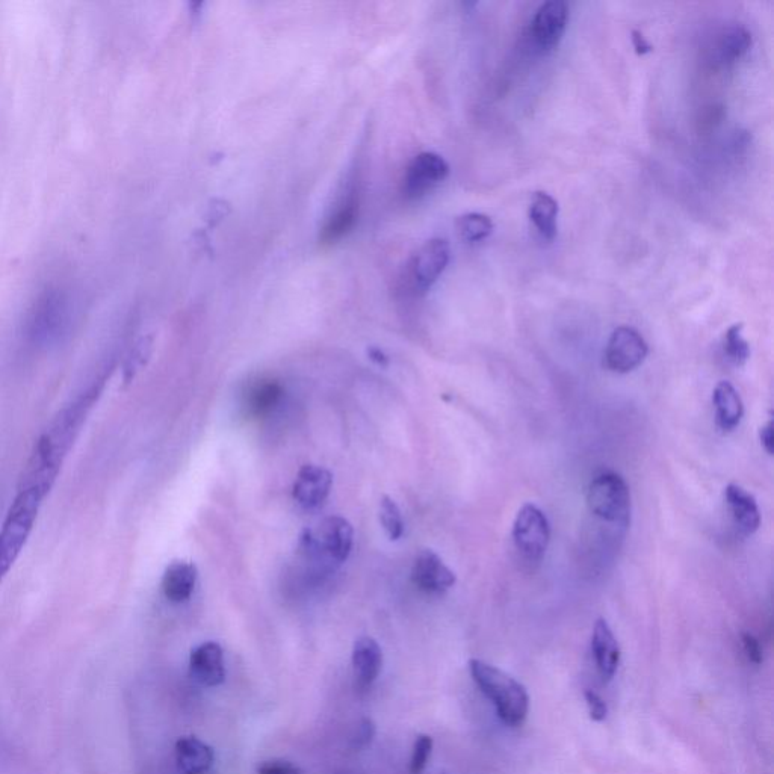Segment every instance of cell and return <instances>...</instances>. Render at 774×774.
<instances>
[{"label":"cell","mask_w":774,"mask_h":774,"mask_svg":"<svg viewBox=\"0 0 774 774\" xmlns=\"http://www.w3.org/2000/svg\"><path fill=\"white\" fill-rule=\"evenodd\" d=\"M103 384L105 378L94 381L50 422L32 449L19 486L37 487L49 495L76 437L102 395Z\"/></svg>","instance_id":"cell-1"},{"label":"cell","mask_w":774,"mask_h":774,"mask_svg":"<svg viewBox=\"0 0 774 774\" xmlns=\"http://www.w3.org/2000/svg\"><path fill=\"white\" fill-rule=\"evenodd\" d=\"M73 300L61 288H47L32 303L23 326L26 344L46 350L69 335L73 324Z\"/></svg>","instance_id":"cell-2"},{"label":"cell","mask_w":774,"mask_h":774,"mask_svg":"<svg viewBox=\"0 0 774 774\" xmlns=\"http://www.w3.org/2000/svg\"><path fill=\"white\" fill-rule=\"evenodd\" d=\"M469 670L481 693L495 706L502 723L510 728L521 726L530 709L527 688L504 670L481 660L469 661Z\"/></svg>","instance_id":"cell-3"},{"label":"cell","mask_w":774,"mask_h":774,"mask_svg":"<svg viewBox=\"0 0 774 774\" xmlns=\"http://www.w3.org/2000/svg\"><path fill=\"white\" fill-rule=\"evenodd\" d=\"M46 496L35 487L19 486L17 489L16 498L0 530V581L22 554Z\"/></svg>","instance_id":"cell-4"},{"label":"cell","mask_w":774,"mask_h":774,"mask_svg":"<svg viewBox=\"0 0 774 774\" xmlns=\"http://www.w3.org/2000/svg\"><path fill=\"white\" fill-rule=\"evenodd\" d=\"M587 505L596 518L608 524L626 527L631 519V493L616 472H602L590 483Z\"/></svg>","instance_id":"cell-5"},{"label":"cell","mask_w":774,"mask_h":774,"mask_svg":"<svg viewBox=\"0 0 774 774\" xmlns=\"http://www.w3.org/2000/svg\"><path fill=\"white\" fill-rule=\"evenodd\" d=\"M549 539L551 528L546 514L537 505L525 504L513 524V542L519 554L530 563H539L545 557Z\"/></svg>","instance_id":"cell-6"},{"label":"cell","mask_w":774,"mask_h":774,"mask_svg":"<svg viewBox=\"0 0 774 774\" xmlns=\"http://www.w3.org/2000/svg\"><path fill=\"white\" fill-rule=\"evenodd\" d=\"M451 257L449 244L442 238L425 242L413 256L407 271V279L413 291L418 294L427 292L446 270Z\"/></svg>","instance_id":"cell-7"},{"label":"cell","mask_w":774,"mask_h":774,"mask_svg":"<svg viewBox=\"0 0 774 774\" xmlns=\"http://www.w3.org/2000/svg\"><path fill=\"white\" fill-rule=\"evenodd\" d=\"M354 530L342 516H330L319 524L318 530L309 536L307 545L322 558L341 564L350 557L353 549Z\"/></svg>","instance_id":"cell-8"},{"label":"cell","mask_w":774,"mask_h":774,"mask_svg":"<svg viewBox=\"0 0 774 774\" xmlns=\"http://www.w3.org/2000/svg\"><path fill=\"white\" fill-rule=\"evenodd\" d=\"M649 348L643 336L632 327L614 330L605 348V365L617 374H628L648 357Z\"/></svg>","instance_id":"cell-9"},{"label":"cell","mask_w":774,"mask_h":774,"mask_svg":"<svg viewBox=\"0 0 774 774\" xmlns=\"http://www.w3.org/2000/svg\"><path fill=\"white\" fill-rule=\"evenodd\" d=\"M448 174L449 165L442 156L433 152L421 153L407 168L403 183L404 196L410 200L421 199L442 183Z\"/></svg>","instance_id":"cell-10"},{"label":"cell","mask_w":774,"mask_h":774,"mask_svg":"<svg viewBox=\"0 0 774 774\" xmlns=\"http://www.w3.org/2000/svg\"><path fill=\"white\" fill-rule=\"evenodd\" d=\"M412 581L428 595H443L456 584V573L449 569L442 558L430 549L416 555L412 567Z\"/></svg>","instance_id":"cell-11"},{"label":"cell","mask_w":774,"mask_h":774,"mask_svg":"<svg viewBox=\"0 0 774 774\" xmlns=\"http://www.w3.org/2000/svg\"><path fill=\"white\" fill-rule=\"evenodd\" d=\"M569 8L561 0L546 2L537 10L531 22V38L540 50L558 46L567 28Z\"/></svg>","instance_id":"cell-12"},{"label":"cell","mask_w":774,"mask_h":774,"mask_svg":"<svg viewBox=\"0 0 774 774\" xmlns=\"http://www.w3.org/2000/svg\"><path fill=\"white\" fill-rule=\"evenodd\" d=\"M332 486V472L322 466L306 465L298 471L292 495L301 507L313 510L326 502Z\"/></svg>","instance_id":"cell-13"},{"label":"cell","mask_w":774,"mask_h":774,"mask_svg":"<svg viewBox=\"0 0 774 774\" xmlns=\"http://www.w3.org/2000/svg\"><path fill=\"white\" fill-rule=\"evenodd\" d=\"M359 205V189L353 182L348 185L347 191H344V196L339 200L335 212L330 215L329 220L322 227L321 235H319L321 244H336L354 229L357 218H359Z\"/></svg>","instance_id":"cell-14"},{"label":"cell","mask_w":774,"mask_h":774,"mask_svg":"<svg viewBox=\"0 0 774 774\" xmlns=\"http://www.w3.org/2000/svg\"><path fill=\"white\" fill-rule=\"evenodd\" d=\"M189 672L194 681L205 687H217L226 678L223 649L215 641L200 644L192 649L189 657Z\"/></svg>","instance_id":"cell-15"},{"label":"cell","mask_w":774,"mask_h":774,"mask_svg":"<svg viewBox=\"0 0 774 774\" xmlns=\"http://www.w3.org/2000/svg\"><path fill=\"white\" fill-rule=\"evenodd\" d=\"M592 652L602 678L607 681L613 678L620 663V648L605 619L596 620L592 635Z\"/></svg>","instance_id":"cell-16"},{"label":"cell","mask_w":774,"mask_h":774,"mask_svg":"<svg viewBox=\"0 0 774 774\" xmlns=\"http://www.w3.org/2000/svg\"><path fill=\"white\" fill-rule=\"evenodd\" d=\"M197 567L189 561H173L162 575V593L173 604H182L196 589Z\"/></svg>","instance_id":"cell-17"},{"label":"cell","mask_w":774,"mask_h":774,"mask_svg":"<svg viewBox=\"0 0 774 774\" xmlns=\"http://www.w3.org/2000/svg\"><path fill=\"white\" fill-rule=\"evenodd\" d=\"M726 502H728L729 511L734 518L735 525L744 536H752L758 531L761 525V513H759L756 499L750 495L747 490L738 484H729L726 487Z\"/></svg>","instance_id":"cell-18"},{"label":"cell","mask_w":774,"mask_h":774,"mask_svg":"<svg viewBox=\"0 0 774 774\" xmlns=\"http://www.w3.org/2000/svg\"><path fill=\"white\" fill-rule=\"evenodd\" d=\"M383 666V654L377 641L371 637H362L356 641L353 649L354 676L359 688H368L374 684Z\"/></svg>","instance_id":"cell-19"},{"label":"cell","mask_w":774,"mask_h":774,"mask_svg":"<svg viewBox=\"0 0 774 774\" xmlns=\"http://www.w3.org/2000/svg\"><path fill=\"white\" fill-rule=\"evenodd\" d=\"M713 403L717 427L723 433L734 431L744 415L743 401L737 389L729 381H720L714 389Z\"/></svg>","instance_id":"cell-20"},{"label":"cell","mask_w":774,"mask_h":774,"mask_svg":"<svg viewBox=\"0 0 774 774\" xmlns=\"http://www.w3.org/2000/svg\"><path fill=\"white\" fill-rule=\"evenodd\" d=\"M174 750L177 767L183 774H206L214 764V752L199 738H180Z\"/></svg>","instance_id":"cell-21"},{"label":"cell","mask_w":774,"mask_h":774,"mask_svg":"<svg viewBox=\"0 0 774 774\" xmlns=\"http://www.w3.org/2000/svg\"><path fill=\"white\" fill-rule=\"evenodd\" d=\"M752 47V35L743 26H731L720 35L716 56L723 66H731L743 59Z\"/></svg>","instance_id":"cell-22"},{"label":"cell","mask_w":774,"mask_h":774,"mask_svg":"<svg viewBox=\"0 0 774 774\" xmlns=\"http://www.w3.org/2000/svg\"><path fill=\"white\" fill-rule=\"evenodd\" d=\"M530 218L543 239L552 241L557 236L558 203L546 192H536Z\"/></svg>","instance_id":"cell-23"},{"label":"cell","mask_w":774,"mask_h":774,"mask_svg":"<svg viewBox=\"0 0 774 774\" xmlns=\"http://www.w3.org/2000/svg\"><path fill=\"white\" fill-rule=\"evenodd\" d=\"M457 230L465 241L481 242L492 235L493 223L487 215L471 212L457 220Z\"/></svg>","instance_id":"cell-24"},{"label":"cell","mask_w":774,"mask_h":774,"mask_svg":"<svg viewBox=\"0 0 774 774\" xmlns=\"http://www.w3.org/2000/svg\"><path fill=\"white\" fill-rule=\"evenodd\" d=\"M282 387L280 384L273 383V381H267V383L259 384L254 387L250 395V409L251 412L256 415H264V413L270 412L280 398H282Z\"/></svg>","instance_id":"cell-25"},{"label":"cell","mask_w":774,"mask_h":774,"mask_svg":"<svg viewBox=\"0 0 774 774\" xmlns=\"http://www.w3.org/2000/svg\"><path fill=\"white\" fill-rule=\"evenodd\" d=\"M380 522L391 540H400L404 534V521L400 507L394 499L383 496L380 501Z\"/></svg>","instance_id":"cell-26"},{"label":"cell","mask_w":774,"mask_h":774,"mask_svg":"<svg viewBox=\"0 0 774 774\" xmlns=\"http://www.w3.org/2000/svg\"><path fill=\"white\" fill-rule=\"evenodd\" d=\"M725 353L735 366H743L749 360L750 347L743 338V324H735L726 332Z\"/></svg>","instance_id":"cell-27"},{"label":"cell","mask_w":774,"mask_h":774,"mask_svg":"<svg viewBox=\"0 0 774 774\" xmlns=\"http://www.w3.org/2000/svg\"><path fill=\"white\" fill-rule=\"evenodd\" d=\"M150 351H152V339L150 338H143L135 345L131 356L127 357L126 366H124V380H132L135 374L146 365L150 357Z\"/></svg>","instance_id":"cell-28"},{"label":"cell","mask_w":774,"mask_h":774,"mask_svg":"<svg viewBox=\"0 0 774 774\" xmlns=\"http://www.w3.org/2000/svg\"><path fill=\"white\" fill-rule=\"evenodd\" d=\"M433 750V738L428 735H419L413 747L412 762H410V771L412 774H421L427 767L428 758Z\"/></svg>","instance_id":"cell-29"},{"label":"cell","mask_w":774,"mask_h":774,"mask_svg":"<svg viewBox=\"0 0 774 774\" xmlns=\"http://www.w3.org/2000/svg\"><path fill=\"white\" fill-rule=\"evenodd\" d=\"M230 205L226 200L214 199L209 202L208 208L205 212V221L209 227L218 226L221 221L226 220L229 217Z\"/></svg>","instance_id":"cell-30"},{"label":"cell","mask_w":774,"mask_h":774,"mask_svg":"<svg viewBox=\"0 0 774 774\" xmlns=\"http://www.w3.org/2000/svg\"><path fill=\"white\" fill-rule=\"evenodd\" d=\"M586 702L587 705H589L590 719H592L593 722H604V720L607 719V703L604 702V699H602L598 693H595V691L592 690H587Z\"/></svg>","instance_id":"cell-31"},{"label":"cell","mask_w":774,"mask_h":774,"mask_svg":"<svg viewBox=\"0 0 774 774\" xmlns=\"http://www.w3.org/2000/svg\"><path fill=\"white\" fill-rule=\"evenodd\" d=\"M257 774H303L297 765L291 764L288 761H282V759H274V761H267L259 767Z\"/></svg>","instance_id":"cell-32"},{"label":"cell","mask_w":774,"mask_h":774,"mask_svg":"<svg viewBox=\"0 0 774 774\" xmlns=\"http://www.w3.org/2000/svg\"><path fill=\"white\" fill-rule=\"evenodd\" d=\"M375 735V725L371 719H363L360 722L359 728H357L356 735L353 737V746L356 749H362V747L368 746L371 743L372 738Z\"/></svg>","instance_id":"cell-33"},{"label":"cell","mask_w":774,"mask_h":774,"mask_svg":"<svg viewBox=\"0 0 774 774\" xmlns=\"http://www.w3.org/2000/svg\"><path fill=\"white\" fill-rule=\"evenodd\" d=\"M744 652L753 664L762 663V649L759 641L752 634H743Z\"/></svg>","instance_id":"cell-34"},{"label":"cell","mask_w":774,"mask_h":774,"mask_svg":"<svg viewBox=\"0 0 774 774\" xmlns=\"http://www.w3.org/2000/svg\"><path fill=\"white\" fill-rule=\"evenodd\" d=\"M759 436H761L762 446H764L767 454H770L771 456V454H773L774 446L773 421H768L767 424L761 428V433H759Z\"/></svg>","instance_id":"cell-35"},{"label":"cell","mask_w":774,"mask_h":774,"mask_svg":"<svg viewBox=\"0 0 774 774\" xmlns=\"http://www.w3.org/2000/svg\"><path fill=\"white\" fill-rule=\"evenodd\" d=\"M632 43H634L635 52H637L638 55H646V53H651L652 49H654V47L648 43V40L644 38V35L638 31H632Z\"/></svg>","instance_id":"cell-36"},{"label":"cell","mask_w":774,"mask_h":774,"mask_svg":"<svg viewBox=\"0 0 774 774\" xmlns=\"http://www.w3.org/2000/svg\"><path fill=\"white\" fill-rule=\"evenodd\" d=\"M368 356H369V359H371L372 362L377 363V365H380V366L389 365V357H387L386 354H384L383 351L380 350V348H369Z\"/></svg>","instance_id":"cell-37"}]
</instances>
